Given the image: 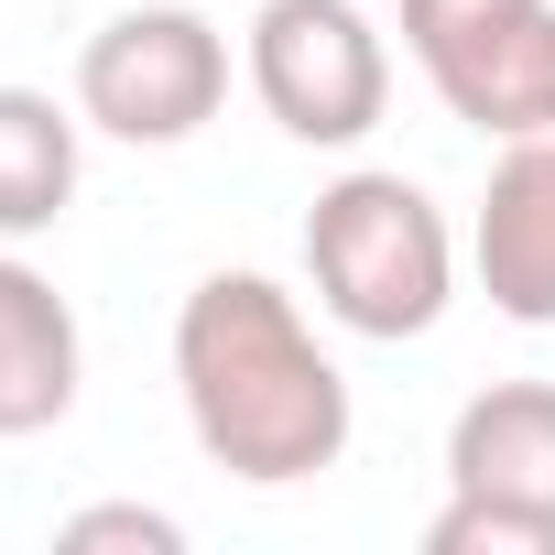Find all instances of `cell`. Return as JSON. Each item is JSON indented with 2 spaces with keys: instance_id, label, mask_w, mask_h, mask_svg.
<instances>
[{
  "instance_id": "cell-6",
  "label": "cell",
  "mask_w": 555,
  "mask_h": 555,
  "mask_svg": "<svg viewBox=\"0 0 555 555\" xmlns=\"http://www.w3.org/2000/svg\"><path fill=\"white\" fill-rule=\"evenodd\" d=\"M468 261H479V295L512 327H555V131L501 142L479 218H468Z\"/></svg>"
},
{
  "instance_id": "cell-4",
  "label": "cell",
  "mask_w": 555,
  "mask_h": 555,
  "mask_svg": "<svg viewBox=\"0 0 555 555\" xmlns=\"http://www.w3.org/2000/svg\"><path fill=\"white\" fill-rule=\"evenodd\" d=\"M229 99V34L185 0H142V12H109L77 44V120L109 142H196Z\"/></svg>"
},
{
  "instance_id": "cell-5",
  "label": "cell",
  "mask_w": 555,
  "mask_h": 555,
  "mask_svg": "<svg viewBox=\"0 0 555 555\" xmlns=\"http://www.w3.org/2000/svg\"><path fill=\"white\" fill-rule=\"evenodd\" d=\"M403 55L479 142L555 131V0H403Z\"/></svg>"
},
{
  "instance_id": "cell-2",
  "label": "cell",
  "mask_w": 555,
  "mask_h": 555,
  "mask_svg": "<svg viewBox=\"0 0 555 555\" xmlns=\"http://www.w3.org/2000/svg\"><path fill=\"white\" fill-rule=\"evenodd\" d=\"M306 284L349 338H425L457 306V229L414 175L360 164L306 207Z\"/></svg>"
},
{
  "instance_id": "cell-1",
  "label": "cell",
  "mask_w": 555,
  "mask_h": 555,
  "mask_svg": "<svg viewBox=\"0 0 555 555\" xmlns=\"http://www.w3.org/2000/svg\"><path fill=\"white\" fill-rule=\"evenodd\" d=\"M175 392L207 468L250 490H295L349 457V382L272 272H207L175 306Z\"/></svg>"
},
{
  "instance_id": "cell-10",
  "label": "cell",
  "mask_w": 555,
  "mask_h": 555,
  "mask_svg": "<svg viewBox=\"0 0 555 555\" xmlns=\"http://www.w3.org/2000/svg\"><path fill=\"white\" fill-rule=\"evenodd\" d=\"M425 555H555V522L490 490H447V512L425 522Z\"/></svg>"
},
{
  "instance_id": "cell-8",
  "label": "cell",
  "mask_w": 555,
  "mask_h": 555,
  "mask_svg": "<svg viewBox=\"0 0 555 555\" xmlns=\"http://www.w3.org/2000/svg\"><path fill=\"white\" fill-rule=\"evenodd\" d=\"M447 490H490L555 522V382H490L447 425Z\"/></svg>"
},
{
  "instance_id": "cell-11",
  "label": "cell",
  "mask_w": 555,
  "mask_h": 555,
  "mask_svg": "<svg viewBox=\"0 0 555 555\" xmlns=\"http://www.w3.org/2000/svg\"><path fill=\"white\" fill-rule=\"evenodd\" d=\"M55 544H77V555H99V544L175 555V544H185V522H175V512H142V501H109V512H66V533H55Z\"/></svg>"
},
{
  "instance_id": "cell-7",
  "label": "cell",
  "mask_w": 555,
  "mask_h": 555,
  "mask_svg": "<svg viewBox=\"0 0 555 555\" xmlns=\"http://www.w3.org/2000/svg\"><path fill=\"white\" fill-rule=\"evenodd\" d=\"M77 306L44 284L34 261H0V436H44L77 414Z\"/></svg>"
},
{
  "instance_id": "cell-9",
  "label": "cell",
  "mask_w": 555,
  "mask_h": 555,
  "mask_svg": "<svg viewBox=\"0 0 555 555\" xmlns=\"http://www.w3.org/2000/svg\"><path fill=\"white\" fill-rule=\"evenodd\" d=\"M77 207V109L44 88H0V240H44Z\"/></svg>"
},
{
  "instance_id": "cell-3",
  "label": "cell",
  "mask_w": 555,
  "mask_h": 555,
  "mask_svg": "<svg viewBox=\"0 0 555 555\" xmlns=\"http://www.w3.org/2000/svg\"><path fill=\"white\" fill-rule=\"evenodd\" d=\"M240 66H250V99L272 109V131L306 153H349L392 109V44L360 0H261Z\"/></svg>"
}]
</instances>
